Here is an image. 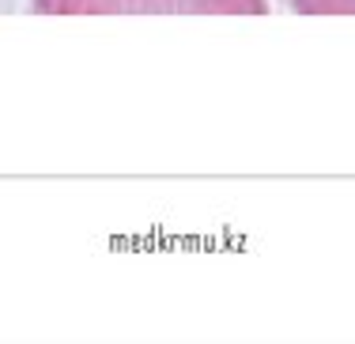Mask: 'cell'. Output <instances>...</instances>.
<instances>
[{"instance_id":"obj_1","label":"cell","mask_w":355,"mask_h":344,"mask_svg":"<svg viewBox=\"0 0 355 344\" xmlns=\"http://www.w3.org/2000/svg\"><path fill=\"white\" fill-rule=\"evenodd\" d=\"M35 15H268V0H31Z\"/></svg>"},{"instance_id":"obj_2","label":"cell","mask_w":355,"mask_h":344,"mask_svg":"<svg viewBox=\"0 0 355 344\" xmlns=\"http://www.w3.org/2000/svg\"><path fill=\"white\" fill-rule=\"evenodd\" d=\"M295 15H310V19H352L355 0H287Z\"/></svg>"}]
</instances>
